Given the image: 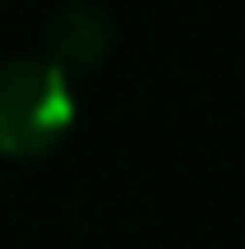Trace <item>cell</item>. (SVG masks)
Here are the masks:
<instances>
[{"mask_svg":"<svg viewBox=\"0 0 245 249\" xmlns=\"http://www.w3.org/2000/svg\"><path fill=\"white\" fill-rule=\"evenodd\" d=\"M74 116L65 74L42 55H14L0 65V148L37 152Z\"/></svg>","mask_w":245,"mask_h":249,"instance_id":"cell-1","label":"cell"},{"mask_svg":"<svg viewBox=\"0 0 245 249\" xmlns=\"http://www.w3.org/2000/svg\"><path fill=\"white\" fill-rule=\"evenodd\" d=\"M46 46H51L56 70H88L102 60V51L111 46V18L93 0H70L65 9H56V18L46 23Z\"/></svg>","mask_w":245,"mask_h":249,"instance_id":"cell-2","label":"cell"}]
</instances>
